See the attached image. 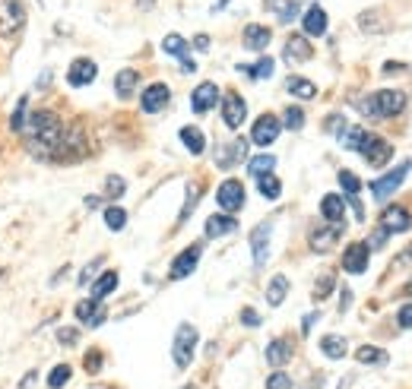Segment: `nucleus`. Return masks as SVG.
Masks as SVG:
<instances>
[{
	"mask_svg": "<svg viewBox=\"0 0 412 389\" xmlns=\"http://www.w3.org/2000/svg\"><path fill=\"white\" fill-rule=\"evenodd\" d=\"M64 120L51 111V108H38V111H29V120H26L23 130V142L26 152L38 162H57L60 152V140H64Z\"/></svg>",
	"mask_w": 412,
	"mask_h": 389,
	"instance_id": "1",
	"label": "nucleus"
},
{
	"mask_svg": "<svg viewBox=\"0 0 412 389\" xmlns=\"http://www.w3.org/2000/svg\"><path fill=\"white\" fill-rule=\"evenodd\" d=\"M362 114L371 120H384V118H396L406 108V95L400 89H381V92H371L368 98H362Z\"/></svg>",
	"mask_w": 412,
	"mask_h": 389,
	"instance_id": "2",
	"label": "nucleus"
},
{
	"mask_svg": "<svg viewBox=\"0 0 412 389\" xmlns=\"http://www.w3.org/2000/svg\"><path fill=\"white\" fill-rule=\"evenodd\" d=\"M197 342H200V332L197 326L191 323H181L174 329V342H172V358H174V367L178 371H187L194 364V354H197Z\"/></svg>",
	"mask_w": 412,
	"mask_h": 389,
	"instance_id": "3",
	"label": "nucleus"
},
{
	"mask_svg": "<svg viewBox=\"0 0 412 389\" xmlns=\"http://www.w3.org/2000/svg\"><path fill=\"white\" fill-rule=\"evenodd\" d=\"M409 171H412V162H403V165H396L394 171H387V174L374 177V181H371V196H374L377 203L390 200V196H394L396 190L403 187V181H406V174H409Z\"/></svg>",
	"mask_w": 412,
	"mask_h": 389,
	"instance_id": "4",
	"label": "nucleus"
},
{
	"mask_svg": "<svg viewBox=\"0 0 412 389\" xmlns=\"http://www.w3.org/2000/svg\"><path fill=\"white\" fill-rule=\"evenodd\" d=\"M26 23V4L23 0H0V35L13 38Z\"/></svg>",
	"mask_w": 412,
	"mask_h": 389,
	"instance_id": "5",
	"label": "nucleus"
},
{
	"mask_svg": "<svg viewBox=\"0 0 412 389\" xmlns=\"http://www.w3.org/2000/svg\"><path fill=\"white\" fill-rule=\"evenodd\" d=\"M216 203H219V209L226 215H235L241 206H245V184L235 181V177L222 181L219 190H216Z\"/></svg>",
	"mask_w": 412,
	"mask_h": 389,
	"instance_id": "6",
	"label": "nucleus"
},
{
	"mask_svg": "<svg viewBox=\"0 0 412 389\" xmlns=\"http://www.w3.org/2000/svg\"><path fill=\"white\" fill-rule=\"evenodd\" d=\"M279 133H282V120L276 118V114H260L257 120H254V127H251V142L254 146H273L276 140H279Z\"/></svg>",
	"mask_w": 412,
	"mask_h": 389,
	"instance_id": "7",
	"label": "nucleus"
},
{
	"mask_svg": "<svg viewBox=\"0 0 412 389\" xmlns=\"http://www.w3.org/2000/svg\"><path fill=\"white\" fill-rule=\"evenodd\" d=\"M99 77V64L89 57H73V64L67 67V83H70L73 89H86L92 86Z\"/></svg>",
	"mask_w": 412,
	"mask_h": 389,
	"instance_id": "8",
	"label": "nucleus"
},
{
	"mask_svg": "<svg viewBox=\"0 0 412 389\" xmlns=\"http://www.w3.org/2000/svg\"><path fill=\"white\" fill-rule=\"evenodd\" d=\"M359 155L368 165H374V168H384L390 162V155H394V146H390L384 136H374V133H368V140H364V146L359 149Z\"/></svg>",
	"mask_w": 412,
	"mask_h": 389,
	"instance_id": "9",
	"label": "nucleus"
},
{
	"mask_svg": "<svg viewBox=\"0 0 412 389\" xmlns=\"http://www.w3.org/2000/svg\"><path fill=\"white\" fill-rule=\"evenodd\" d=\"M245 120H247V101L238 92H226V98H222V124L228 130H238Z\"/></svg>",
	"mask_w": 412,
	"mask_h": 389,
	"instance_id": "10",
	"label": "nucleus"
},
{
	"mask_svg": "<svg viewBox=\"0 0 412 389\" xmlns=\"http://www.w3.org/2000/svg\"><path fill=\"white\" fill-rule=\"evenodd\" d=\"M172 101V89L165 83H152L143 89V95H140V108H143L146 114H159L165 111V105Z\"/></svg>",
	"mask_w": 412,
	"mask_h": 389,
	"instance_id": "11",
	"label": "nucleus"
},
{
	"mask_svg": "<svg viewBox=\"0 0 412 389\" xmlns=\"http://www.w3.org/2000/svg\"><path fill=\"white\" fill-rule=\"evenodd\" d=\"M269 235H273V222H260L251 231V250H254V266L263 269L269 259Z\"/></svg>",
	"mask_w": 412,
	"mask_h": 389,
	"instance_id": "12",
	"label": "nucleus"
},
{
	"mask_svg": "<svg viewBox=\"0 0 412 389\" xmlns=\"http://www.w3.org/2000/svg\"><path fill=\"white\" fill-rule=\"evenodd\" d=\"M200 254H204V247L200 244H191L187 250H181L178 256H174V263H172V269H168V278H187L194 269H197V263H200Z\"/></svg>",
	"mask_w": 412,
	"mask_h": 389,
	"instance_id": "13",
	"label": "nucleus"
},
{
	"mask_svg": "<svg viewBox=\"0 0 412 389\" xmlns=\"http://www.w3.org/2000/svg\"><path fill=\"white\" fill-rule=\"evenodd\" d=\"M371 263V250L364 241H355L346 247V254H343V269L349 272V276H362L364 269H368Z\"/></svg>",
	"mask_w": 412,
	"mask_h": 389,
	"instance_id": "14",
	"label": "nucleus"
},
{
	"mask_svg": "<svg viewBox=\"0 0 412 389\" xmlns=\"http://www.w3.org/2000/svg\"><path fill=\"white\" fill-rule=\"evenodd\" d=\"M381 231H387V235H403V231H409L412 228V215H409V209H403V206H387L381 213V225H377Z\"/></svg>",
	"mask_w": 412,
	"mask_h": 389,
	"instance_id": "15",
	"label": "nucleus"
},
{
	"mask_svg": "<svg viewBox=\"0 0 412 389\" xmlns=\"http://www.w3.org/2000/svg\"><path fill=\"white\" fill-rule=\"evenodd\" d=\"M245 155H247V140H245V136H235L228 146L222 142V146L216 149V165L232 168V165H238V162H245Z\"/></svg>",
	"mask_w": 412,
	"mask_h": 389,
	"instance_id": "16",
	"label": "nucleus"
},
{
	"mask_svg": "<svg viewBox=\"0 0 412 389\" xmlns=\"http://www.w3.org/2000/svg\"><path fill=\"white\" fill-rule=\"evenodd\" d=\"M73 313H77V320L83 326H89V329H96V326L105 323V307H102V301H96V298H83V301H77Z\"/></svg>",
	"mask_w": 412,
	"mask_h": 389,
	"instance_id": "17",
	"label": "nucleus"
},
{
	"mask_svg": "<svg viewBox=\"0 0 412 389\" xmlns=\"http://www.w3.org/2000/svg\"><path fill=\"white\" fill-rule=\"evenodd\" d=\"M343 235V225H327V228H314L311 231V250L314 254H327V250L336 247V241H340Z\"/></svg>",
	"mask_w": 412,
	"mask_h": 389,
	"instance_id": "18",
	"label": "nucleus"
},
{
	"mask_svg": "<svg viewBox=\"0 0 412 389\" xmlns=\"http://www.w3.org/2000/svg\"><path fill=\"white\" fill-rule=\"evenodd\" d=\"M301 29H305V38L327 35V10L321 4H311L305 10V19H301Z\"/></svg>",
	"mask_w": 412,
	"mask_h": 389,
	"instance_id": "19",
	"label": "nucleus"
},
{
	"mask_svg": "<svg viewBox=\"0 0 412 389\" xmlns=\"http://www.w3.org/2000/svg\"><path fill=\"white\" fill-rule=\"evenodd\" d=\"M162 51L172 54V57H178V60H181V67H184L187 73L197 70V64L191 60V47H187L184 35H165V38H162Z\"/></svg>",
	"mask_w": 412,
	"mask_h": 389,
	"instance_id": "20",
	"label": "nucleus"
},
{
	"mask_svg": "<svg viewBox=\"0 0 412 389\" xmlns=\"http://www.w3.org/2000/svg\"><path fill=\"white\" fill-rule=\"evenodd\" d=\"M216 101H219V86H216V83H200V86L191 92V108H194L197 114L213 111Z\"/></svg>",
	"mask_w": 412,
	"mask_h": 389,
	"instance_id": "21",
	"label": "nucleus"
},
{
	"mask_svg": "<svg viewBox=\"0 0 412 389\" xmlns=\"http://www.w3.org/2000/svg\"><path fill=\"white\" fill-rule=\"evenodd\" d=\"M311 42L305 35H289V42H286V47H282V60L286 64H308L311 60Z\"/></svg>",
	"mask_w": 412,
	"mask_h": 389,
	"instance_id": "22",
	"label": "nucleus"
},
{
	"mask_svg": "<svg viewBox=\"0 0 412 389\" xmlns=\"http://www.w3.org/2000/svg\"><path fill=\"white\" fill-rule=\"evenodd\" d=\"M269 42H273V32H269L267 26H260V23L245 26V38H241V45H245L247 51H267Z\"/></svg>",
	"mask_w": 412,
	"mask_h": 389,
	"instance_id": "23",
	"label": "nucleus"
},
{
	"mask_svg": "<svg viewBox=\"0 0 412 389\" xmlns=\"http://www.w3.org/2000/svg\"><path fill=\"white\" fill-rule=\"evenodd\" d=\"M118 282H121L118 272H114V269H105L102 276L92 278V285H89V298H96V301H105V298H111V295H114Z\"/></svg>",
	"mask_w": 412,
	"mask_h": 389,
	"instance_id": "24",
	"label": "nucleus"
},
{
	"mask_svg": "<svg viewBox=\"0 0 412 389\" xmlns=\"http://www.w3.org/2000/svg\"><path fill=\"white\" fill-rule=\"evenodd\" d=\"M238 231V218L235 215H226V213H216L206 218V237H226V235H235Z\"/></svg>",
	"mask_w": 412,
	"mask_h": 389,
	"instance_id": "25",
	"label": "nucleus"
},
{
	"mask_svg": "<svg viewBox=\"0 0 412 389\" xmlns=\"http://www.w3.org/2000/svg\"><path fill=\"white\" fill-rule=\"evenodd\" d=\"M321 215L327 218L330 225H343V218H346V200H343L340 193H327L321 200Z\"/></svg>",
	"mask_w": 412,
	"mask_h": 389,
	"instance_id": "26",
	"label": "nucleus"
},
{
	"mask_svg": "<svg viewBox=\"0 0 412 389\" xmlns=\"http://www.w3.org/2000/svg\"><path fill=\"white\" fill-rule=\"evenodd\" d=\"M292 361V342L289 339H273L267 345V364H273L276 371H282V364Z\"/></svg>",
	"mask_w": 412,
	"mask_h": 389,
	"instance_id": "27",
	"label": "nucleus"
},
{
	"mask_svg": "<svg viewBox=\"0 0 412 389\" xmlns=\"http://www.w3.org/2000/svg\"><path fill=\"white\" fill-rule=\"evenodd\" d=\"M181 142L191 155H204L206 149V133L200 127H181Z\"/></svg>",
	"mask_w": 412,
	"mask_h": 389,
	"instance_id": "28",
	"label": "nucleus"
},
{
	"mask_svg": "<svg viewBox=\"0 0 412 389\" xmlns=\"http://www.w3.org/2000/svg\"><path fill=\"white\" fill-rule=\"evenodd\" d=\"M355 361L364 367H384L390 361V354L384 351V348H377V345H362L359 351H355Z\"/></svg>",
	"mask_w": 412,
	"mask_h": 389,
	"instance_id": "29",
	"label": "nucleus"
},
{
	"mask_svg": "<svg viewBox=\"0 0 412 389\" xmlns=\"http://www.w3.org/2000/svg\"><path fill=\"white\" fill-rule=\"evenodd\" d=\"M137 86H140V73L130 70V67H127V70H121L118 77H114V92H118V98H130Z\"/></svg>",
	"mask_w": 412,
	"mask_h": 389,
	"instance_id": "30",
	"label": "nucleus"
},
{
	"mask_svg": "<svg viewBox=\"0 0 412 389\" xmlns=\"http://www.w3.org/2000/svg\"><path fill=\"white\" fill-rule=\"evenodd\" d=\"M321 351L327 354L330 361H340V358H346L349 345H346V339H343V336H336V332H330V336H323V339H321Z\"/></svg>",
	"mask_w": 412,
	"mask_h": 389,
	"instance_id": "31",
	"label": "nucleus"
},
{
	"mask_svg": "<svg viewBox=\"0 0 412 389\" xmlns=\"http://www.w3.org/2000/svg\"><path fill=\"white\" fill-rule=\"evenodd\" d=\"M286 295H289V278L286 276H273V278H269V285H267V304L269 307H279L282 301H286Z\"/></svg>",
	"mask_w": 412,
	"mask_h": 389,
	"instance_id": "32",
	"label": "nucleus"
},
{
	"mask_svg": "<svg viewBox=\"0 0 412 389\" xmlns=\"http://www.w3.org/2000/svg\"><path fill=\"white\" fill-rule=\"evenodd\" d=\"M286 92L289 95H295V98H314L317 95V86L311 83V79H305V77H289L286 79Z\"/></svg>",
	"mask_w": 412,
	"mask_h": 389,
	"instance_id": "33",
	"label": "nucleus"
},
{
	"mask_svg": "<svg viewBox=\"0 0 412 389\" xmlns=\"http://www.w3.org/2000/svg\"><path fill=\"white\" fill-rule=\"evenodd\" d=\"M273 70H276V60L273 57H260L254 67L238 64V73H247L251 79H269V77H273Z\"/></svg>",
	"mask_w": 412,
	"mask_h": 389,
	"instance_id": "34",
	"label": "nucleus"
},
{
	"mask_svg": "<svg viewBox=\"0 0 412 389\" xmlns=\"http://www.w3.org/2000/svg\"><path fill=\"white\" fill-rule=\"evenodd\" d=\"M364 140H368V130H364V127H346V130H343V136H340V146L359 152V149L364 146Z\"/></svg>",
	"mask_w": 412,
	"mask_h": 389,
	"instance_id": "35",
	"label": "nucleus"
},
{
	"mask_svg": "<svg viewBox=\"0 0 412 389\" xmlns=\"http://www.w3.org/2000/svg\"><path fill=\"white\" fill-rule=\"evenodd\" d=\"M267 6L282 19V23H292L299 16V0H267Z\"/></svg>",
	"mask_w": 412,
	"mask_h": 389,
	"instance_id": "36",
	"label": "nucleus"
},
{
	"mask_svg": "<svg viewBox=\"0 0 412 389\" xmlns=\"http://www.w3.org/2000/svg\"><path fill=\"white\" fill-rule=\"evenodd\" d=\"M26 120H29V95H23V98L16 101V108H13V114H10V130H13V133H23V130H26Z\"/></svg>",
	"mask_w": 412,
	"mask_h": 389,
	"instance_id": "37",
	"label": "nucleus"
},
{
	"mask_svg": "<svg viewBox=\"0 0 412 389\" xmlns=\"http://www.w3.org/2000/svg\"><path fill=\"white\" fill-rule=\"evenodd\" d=\"M276 168V155L263 152V155H254L251 162H247V171H251L254 177H263V174H273Z\"/></svg>",
	"mask_w": 412,
	"mask_h": 389,
	"instance_id": "38",
	"label": "nucleus"
},
{
	"mask_svg": "<svg viewBox=\"0 0 412 389\" xmlns=\"http://www.w3.org/2000/svg\"><path fill=\"white\" fill-rule=\"evenodd\" d=\"M257 190H260V196H267V200H279V196H282V184H279V177H276V174L257 177Z\"/></svg>",
	"mask_w": 412,
	"mask_h": 389,
	"instance_id": "39",
	"label": "nucleus"
},
{
	"mask_svg": "<svg viewBox=\"0 0 412 389\" xmlns=\"http://www.w3.org/2000/svg\"><path fill=\"white\" fill-rule=\"evenodd\" d=\"M73 377V367L70 364H54V371L48 373V389H64Z\"/></svg>",
	"mask_w": 412,
	"mask_h": 389,
	"instance_id": "40",
	"label": "nucleus"
},
{
	"mask_svg": "<svg viewBox=\"0 0 412 389\" xmlns=\"http://www.w3.org/2000/svg\"><path fill=\"white\" fill-rule=\"evenodd\" d=\"M336 181H340V187H343V193H346V196H359L362 193V177L355 171H340V174H336Z\"/></svg>",
	"mask_w": 412,
	"mask_h": 389,
	"instance_id": "41",
	"label": "nucleus"
},
{
	"mask_svg": "<svg viewBox=\"0 0 412 389\" xmlns=\"http://www.w3.org/2000/svg\"><path fill=\"white\" fill-rule=\"evenodd\" d=\"M102 218H105V225H108V228H111V231H121V228H124V225H127V213H124V209H121V206H114V203H111V206H105Z\"/></svg>",
	"mask_w": 412,
	"mask_h": 389,
	"instance_id": "42",
	"label": "nucleus"
},
{
	"mask_svg": "<svg viewBox=\"0 0 412 389\" xmlns=\"http://www.w3.org/2000/svg\"><path fill=\"white\" fill-rule=\"evenodd\" d=\"M333 288H336V276H333V272H323V276L314 282V301L330 298V295H333Z\"/></svg>",
	"mask_w": 412,
	"mask_h": 389,
	"instance_id": "43",
	"label": "nucleus"
},
{
	"mask_svg": "<svg viewBox=\"0 0 412 389\" xmlns=\"http://www.w3.org/2000/svg\"><path fill=\"white\" fill-rule=\"evenodd\" d=\"M127 193V181L121 174H108L105 177V196L108 200H121Z\"/></svg>",
	"mask_w": 412,
	"mask_h": 389,
	"instance_id": "44",
	"label": "nucleus"
},
{
	"mask_svg": "<svg viewBox=\"0 0 412 389\" xmlns=\"http://www.w3.org/2000/svg\"><path fill=\"white\" fill-rule=\"evenodd\" d=\"M200 196H204V190H200L197 184H191V187H187V200H184V206H181L178 222H187V218H191V213H194V206H197Z\"/></svg>",
	"mask_w": 412,
	"mask_h": 389,
	"instance_id": "45",
	"label": "nucleus"
},
{
	"mask_svg": "<svg viewBox=\"0 0 412 389\" xmlns=\"http://www.w3.org/2000/svg\"><path fill=\"white\" fill-rule=\"evenodd\" d=\"M282 127H289V130H301V127H305V111H301L299 105L286 108V114H282Z\"/></svg>",
	"mask_w": 412,
	"mask_h": 389,
	"instance_id": "46",
	"label": "nucleus"
},
{
	"mask_svg": "<svg viewBox=\"0 0 412 389\" xmlns=\"http://www.w3.org/2000/svg\"><path fill=\"white\" fill-rule=\"evenodd\" d=\"M77 342H79V329H77V326H60V329H57V345L73 348Z\"/></svg>",
	"mask_w": 412,
	"mask_h": 389,
	"instance_id": "47",
	"label": "nucleus"
},
{
	"mask_svg": "<svg viewBox=\"0 0 412 389\" xmlns=\"http://www.w3.org/2000/svg\"><path fill=\"white\" fill-rule=\"evenodd\" d=\"M102 358H105V354L99 351V348H89V351H86V358H83L86 373H99V371H102Z\"/></svg>",
	"mask_w": 412,
	"mask_h": 389,
	"instance_id": "48",
	"label": "nucleus"
},
{
	"mask_svg": "<svg viewBox=\"0 0 412 389\" xmlns=\"http://www.w3.org/2000/svg\"><path fill=\"white\" fill-rule=\"evenodd\" d=\"M267 389H292V377L286 371H273L267 377Z\"/></svg>",
	"mask_w": 412,
	"mask_h": 389,
	"instance_id": "49",
	"label": "nucleus"
},
{
	"mask_svg": "<svg viewBox=\"0 0 412 389\" xmlns=\"http://www.w3.org/2000/svg\"><path fill=\"white\" fill-rule=\"evenodd\" d=\"M323 127H327V133H333V136H343V130H346V118L343 114H330L327 120H323Z\"/></svg>",
	"mask_w": 412,
	"mask_h": 389,
	"instance_id": "50",
	"label": "nucleus"
},
{
	"mask_svg": "<svg viewBox=\"0 0 412 389\" xmlns=\"http://www.w3.org/2000/svg\"><path fill=\"white\" fill-rule=\"evenodd\" d=\"M99 263H102V256H96L89 266H86L83 272H79V288H86V285H92V278H96V272H99Z\"/></svg>",
	"mask_w": 412,
	"mask_h": 389,
	"instance_id": "51",
	"label": "nucleus"
},
{
	"mask_svg": "<svg viewBox=\"0 0 412 389\" xmlns=\"http://www.w3.org/2000/svg\"><path fill=\"white\" fill-rule=\"evenodd\" d=\"M241 323H245V326H251V329H257V326L263 323V320H260V313L254 310V307H245V310H241Z\"/></svg>",
	"mask_w": 412,
	"mask_h": 389,
	"instance_id": "52",
	"label": "nucleus"
},
{
	"mask_svg": "<svg viewBox=\"0 0 412 389\" xmlns=\"http://www.w3.org/2000/svg\"><path fill=\"white\" fill-rule=\"evenodd\" d=\"M396 323L403 326V329H412V304H403L400 313H396Z\"/></svg>",
	"mask_w": 412,
	"mask_h": 389,
	"instance_id": "53",
	"label": "nucleus"
},
{
	"mask_svg": "<svg viewBox=\"0 0 412 389\" xmlns=\"http://www.w3.org/2000/svg\"><path fill=\"white\" fill-rule=\"evenodd\" d=\"M384 244H387V231H381V228H377L374 235H371V241H368V250H381Z\"/></svg>",
	"mask_w": 412,
	"mask_h": 389,
	"instance_id": "54",
	"label": "nucleus"
},
{
	"mask_svg": "<svg viewBox=\"0 0 412 389\" xmlns=\"http://www.w3.org/2000/svg\"><path fill=\"white\" fill-rule=\"evenodd\" d=\"M35 380H38V371H29L23 380H19V389H32V386H35Z\"/></svg>",
	"mask_w": 412,
	"mask_h": 389,
	"instance_id": "55",
	"label": "nucleus"
},
{
	"mask_svg": "<svg viewBox=\"0 0 412 389\" xmlns=\"http://www.w3.org/2000/svg\"><path fill=\"white\" fill-rule=\"evenodd\" d=\"M194 47H197V51H209V38L206 35H197V38H194Z\"/></svg>",
	"mask_w": 412,
	"mask_h": 389,
	"instance_id": "56",
	"label": "nucleus"
},
{
	"mask_svg": "<svg viewBox=\"0 0 412 389\" xmlns=\"http://www.w3.org/2000/svg\"><path fill=\"white\" fill-rule=\"evenodd\" d=\"M67 272H70V266H67V263H64V266H60V269H57V272H54V276H51V285H57V282H60V278H64V276H67Z\"/></svg>",
	"mask_w": 412,
	"mask_h": 389,
	"instance_id": "57",
	"label": "nucleus"
},
{
	"mask_svg": "<svg viewBox=\"0 0 412 389\" xmlns=\"http://www.w3.org/2000/svg\"><path fill=\"white\" fill-rule=\"evenodd\" d=\"M396 263H400V266H412V247H409V250H403V254L396 256Z\"/></svg>",
	"mask_w": 412,
	"mask_h": 389,
	"instance_id": "58",
	"label": "nucleus"
},
{
	"mask_svg": "<svg viewBox=\"0 0 412 389\" xmlns=\"http://www.w3.org/2000/svg\"><path fill=\"white\" fill-rule=\"evenodd\" d=\"M86 209H99V206H102V196H86Z\"/></svg>",
	"mask_w": 412,
	"mask_h": 389,
	"instance_id": "59",
	"label": "nucleus"
},
{
	"mask_svg": "<svg viewBox=\"0 0 412 389\" xmlns=\"http://www.w3.org/2000/svg\"><path fill=\"white\" fill-rule=\"evenodd\" d=\"M317 317H321V313H308V317H305V323H301V329H305V332H308V329H311V326H314V320H317Z\"/></svg>",
	"mask_w": 412,
	"mask_h": 389,
	"instance_id": "60",
	"label": "nucleus"
},
{
	"mask_svg": "<svg viewBox=\"0 0 412 389\" xmlns=\"http://www.w3.org/2000/svg\"><path fill=\"white\" fill-rule=\"evenodd\" d=\"M406 291H409V295H412V282H409V285H406Z\"/></svg>",
	"mask_w": 412,
	"mask_h": 389,
	"instance_id": "61",
	"label": "nucleus"
},
{
	"mask_svg": "<svg viewBox=\"0 0 412 389\" xmlns=\"http://www.w3.org/2000/svg\"><path fill=\"white\" fill-rule=\"evenodd\" d=\"M4 276H6V269H0V278H4Z\"/></svg>",
	"mask_w": 412,
	"mask_h": 389,
	"instance_id": "62",
	"label": "nucleus"
},
{
	"mask_svg": "<svg viewBox=\"0 0 412 389\" xmlns=\"http://www.w3.org/2000/svg\"><path fill=\"white\" fill-rule=\"evenodd\" d=\"M184 389H197V386H184Z\"/></svg>",
	"mask_w": 412,
	"mask_h": 389,
	"instance_id": "63",
	"label": "nucleus"
}]
</instances>
